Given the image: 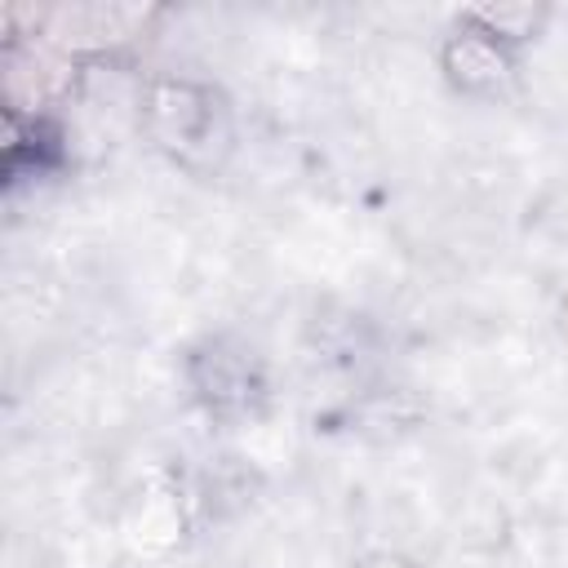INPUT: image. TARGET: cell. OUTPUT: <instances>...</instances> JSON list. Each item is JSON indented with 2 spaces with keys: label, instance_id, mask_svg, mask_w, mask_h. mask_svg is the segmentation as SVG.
<instances>
[{
  "label": "cell",
  "instance_id": "obj_1",
  "mask_svg": "<svg viewBox=\"0 0 568 568\" xmlns=\"http://www.w3.org/2000/svg\"><path fill=\"white\" fill-rule=\"evenodd\" d=\"M138 124L186 173H217L235 146V111L226 93L195 75H151L142 84Z\"/></svg>",
  "mask_w": 568,
  "mask_h": 568
},
{
  "label": "cell",
  "instance_id": "obj_2",
  "mask_svg": "<svg viewBox=\"0 0 568 568\" xmlns=\"http://www.w3.org/2000/svg\"><path fill=\"white\" fill-rule=\"evenodd\" d=\"M186 382L204 404V413L217 422H248L266 408L271 395L262 355L231 333L204 337L200 346L186 351Z\"/></svg>",
  "mask_w": 568,
  "mask_h": 568
},
{
  "label": "cell",
  "instance_id": "obj_3",
  "mask_svg": "<svg viewBox=\"0 0 568 568\" xmlns=\"http://www.w3.org/2000/svg\"><path fill=\"white\" fill-rule=\"evenodd\" d=\"M439 71L466 98H501L519 75V49L457 13L439 44Z\"/></svg>",
  "mask_w": 568,
  "mask_h": 568
},
{
  "label": "cell",
  "instance_id": "obj_4",
  "mask_svg": "<svg viewBox=\"0 0 568 568\" xmlns=\"http://www.w3.org/2000/svg\"><path fill=\"white\" fill-rule=\"evenodd\" d=\"M462 18H470L475 27H484V31H493L497 40H506V44H528V40H537L541 36V27H546V18H550V9H532V4H475V9H462Z\"/></svg>",
  "mask_w": 568,
  "mask_h": 568
},
{
  "label": "cell",
  "instance_id": "obj_5",
  "mask_svg": "<svg viewBox=\"0 0 568 568\" xmlns=\"http://www.w3.org/2000/svg\"><path fill=\"white\" fill-rule=\"evenodd\" d=\"M351 568H422L413 555H404V550H364Z\"/></svg>",
  "mask_w": 568,
  "mask_h": 568
},
{
  "label": "cell",
  "instance_id": "obj_6",
  "mask_svg": "<svg viewBox=\"0 0 568 568\" xmlns=\"http://www.w3.org/2000/svg\"><path fill=\"white\" fill-rule=\"evenodd\" d=\"M559 328H564V337H568V288H564V297H559Z\"/></svg>",
  "mask_w": 568,
  "mask_h": 568
}]
</instances>
